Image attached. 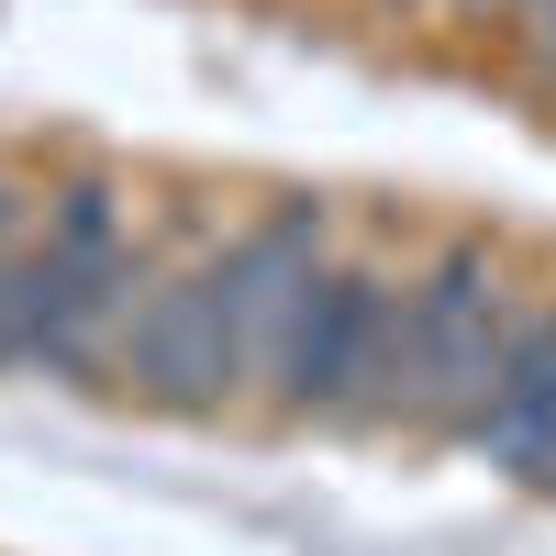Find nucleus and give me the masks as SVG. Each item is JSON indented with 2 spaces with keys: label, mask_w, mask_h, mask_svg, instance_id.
<instances>
[{
  "label": "nucleus",
  "mask_w": 556,
  "mask_h": 556,
  "mask_svg": "<svg viewBox=\"0 0 556 556\" xmlns=\"http://www.w3.org/2000/svg\"><path fill=\"white\" fill-rule=\"evenodd\" d=\"M323 245H334L323 201H278V212L245 223V235H223L201 267L156 278L146 312H134V334H123V390L156 401V412H223V401H245L278 312H290V290L323 267Z\"/></svg>",
  "instance_id": "nucleus-1"
},
{
  "label": "nucleus",
  "mask_w": 556,
  "mask_h": 556,
  "mask_svg": "<svg viewBox=\"0 0 556 556\" xmlns=\"http://www.w3.org/2000/svg\"><path fill=\"white\" fill-rule=\"evenodd\" d=\"M146 312V245L123 201L89 190L45 201V235L0 256V367H56V379H112L123 334Z\"/></svg>",
  "instance_id": "nucleus-2"
},
{
  "label": "nucleus",
  "mask_w": 556,
  "mask_h": 556,
  "mask_svg": "<svg viewBox=\"0 0 556 556\" xmlns=\"http://www.w3.org/2000/svg\"><path fill=\"white\" fill-rule=\"evenodd\" d=\"M379 301H390V278L323 256L301 290H290V312H278V334H267V356H256V390H267L278 412H334V424H345V390H356V367H367Z\"/></svg>",
  "instance_id": "nucleus-3"
}]
</instances>
